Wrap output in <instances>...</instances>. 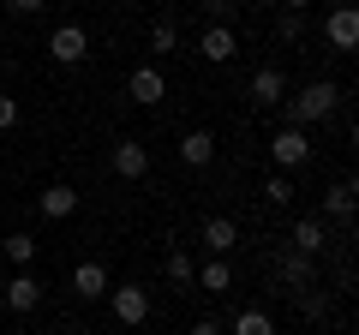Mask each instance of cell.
I'll use <instances>...</instances> for the list:
<instances>
[{
  "label": "cell",
  "instance_id": "1",
  "mask_svg": "<svg viewBox=\"0 0 359 335\" xmlns=\"http://www.w3.org/2000/svg\"><path fill=\"white\" fill-rule=\"evenodd\" d=\"M335 102H341V84H330V78H311L306 90H287V96H282L287 126H318V120L335 114Z\"/></svg>",
  "mask_w": 359,
  "mask_h": 335
},
{
  "label": "cell",
  "instance_id": "2",
  "mask_svg": "<svg viewBox=\"0 0 359 335\" xmlns=\"http://www.w3.org/2000/svg\"><path fill=\"white\" fill-rule=\"evenodd\" d=\"M269 162H276V174L306 168L311 162V132L306 126H276V132H269Z\"/></svg>",
  "mask_w": 359,
  "mask_h": 335
},
{
  "label": "cell",
  "instance_id": "3",
  "mask_svg": "<svg viewBox=\"0 0 359 335\" xmlns=\"http://www.w3.org/2000/svg\"><path fill=\"white\" fill-rule=\"evenodd\" d=\"M108 311H114V323H126V329H144V323H150V287H138V282L108 287Z\"/></svg>",
  "mask_w": 359,
  "mask_h": 335
},
{
  "label": "cell",
  "instance_id": "4",
  "mask_svg": "<svg viewBox=\"0 0 359 335\" xmlns=\"http://www.w3.org/2000/svg\"><path fill=\"white\" fill-rule=\"evenodd\" d=\"M48 60H54V66H84V60H90V30H84V25H60V30L48 36Z\"/></svg>",
  "mask_w": 359,
  "mask_h": 335
},
{
  "label": "cell",
  "instance_id": "5",
  "mask_svg": "<svg viewBox=\"0 0 359 335\" xmlns=\"http://www.w3.org/2000/svg\"><path fill=\"white\" fill-rule=\"evenodd\" d=\"M323 42H330L335 54H347V48H359V6H330V18H323Z\"/></svg>",
  "mask_w": 359,
  "mask_h": 335
},
{
  "label": "cell",
  "instance_id": "6",
  "mask_svg": "<svg viewBox=\"0 0 359 335\" xmlns=\"http://www.w3.org/2000/svg\"><path fill=\"white\" fill-rule=\"evenodd\" d=\"M276 282L282 287H311L318 282V258H306V252H294V245H287V252H276Z\"/></svg>",
  "mask_w": 359,
  "mask_h": 335
},
{
  "label": "cell",
  "instance_id": "7",
  "mask_svg": "<svg viewBox=\"0 0 359 335\" xmlns=\"http://www.w3.org/2000/svg\"><path fill=\"white\" fill-rule=\"evenodd\" d=\"M108 168H114L120 180H144V174H150V150H144L138 138H120L114 156H108Z\"/></svg>",
  "mask_w": 359,
  "mask_h": 335
},
{
  "label": "cell",
  "instance_id": "8",
  "mask_svg": "<svg viewBox=\"0 0 359 335\" xmlns=\"http://www.w3.org/2000/svg\"><path fill=\"white\" fill-rule=\"evenodd\" d=\"M126 96H132L138 108H156V102L168 96V78L156 72V66H132V78H126Z\"/></svg>",
  "mask_w": 359,
  "mask_h": 335
},
{
  "label": "cell",
  "instance_id": "9",
  "mask_svg": "<svg viewBox=\"0 0 359 335\" xmlns=\"http://www.w3.org/2000/svg\"><path fill=\"white\" fill-rule=\"evenodd\" d=\"M245 90H252V102H257V108H276V102L287 96V72H282V66H257Z\"/></svg>",
  "mask_w": 359,
  "mask_h": 335
},
{
  "label": "cell",
  "instance_id": "10",
  "mask_svg": "<svg viewBox=\"0 0 359 335\" xmlns=\"http://www.w3.org/2000/svg\"><path fill=\"white\" fill-rule=\"evenodd\" d=\"M198 54H204L210 66H228L233 54H240V36H233V25H210L204 42H198Z\"/></svg>",
  "mask_w": 359,
  "mask_h": 335
},
{
  "label": "cell",
  "instance_id": "11",
  "mask_svg": "<svg viewBox=\"0 0 359 335\" xmlns=\"http://www.w3.org/2000/svg\"><path fill=\"white\" fill-rule=\"evenodd\" d=\"M36 210L48 221H66V216H78V192L66 180H54V186H42V192H36Z\"/></svg>",
  "mask_w": 359,
  "mask_h": 335
},
{
  "label": "cell",
  "instance_id": "12",
  "mask_svg": "<svg viewBox=\"0 0 359 335\" xmlns=\"http://www.w3.org/2000/svg\"><path fill=\"white\" fill-rule=\"evenodd\" d=\"M198 240H204V252H210V258H228L233 245H240V228H233L228 216H210L204 228H198Z\"/></svg>",
  "mask_w": 359,
  "mask_h": 335
},
{
  "label": "cell",
  "instance_id": "13",
  "mask_svg": "<svg viewBox=\"0 0 359 335\" xmlns=\"http://www.w3.org/2000/svg\"><path fill=\"white\" fill-rule=\"evenodd\" d=\"M287 240H294V252H306V258H318L323 245H330V228H323V216H299L294 228H287Z\"/></svg>",
  "mask_w": 359,
  "mask_h": 335
},
{
  "label": "cell",
  "instance_id": "14",
  "mask_svg": "<svg viewBox=\"0 0 359 335\" xmlns=\"http://www.w3.org/2000/svg\"><path fill=\"white\" fill-rule=\"evenodd\" d=\"M72 287H78V299H108V287H114V282H108V264L84 258V264L72 270Z\"/></svg>",
  "mask_w": 359,
  "mask_h": 335
},
{
  "label": "cell",
  "instance_id": "15",
  "mask_svg": "<svg viewBox=\"0 0 359 335\" xmlns=\"http://www.w3.org/2000/svg\"><path fill=\"white\" fill-rule=\"evenodd\" d=\"M180 162H186V168H210V162H216V132L192 126L186 138H180Z\"/></svg>",
  "mask_w": 359,
  "mask_h": 335
},
{
  "label": "cell",
  "instance_id": "16",
  "mask_svg": "<svg viewBox=\"0 0 359 335\" xmlns=\"http://www.w3.org/2000/svg\"><path fill=\"white\" fill-rule=\"evenodd\" d=\"M6 306H13L18 317H25V311H36V306H42V282H36V275H25V270H18L13 282H6Z\"/></svg>",
  "mask_w": 359,
  "mask_h": 335
},
{
  "label": "cell",
  "instance_id": "17",
  "mask_svg": "<svg viewBox=\"0 0 359 335\" xmlns=\"http://www.w3.org/2000/svg\"><path fill=\"white\" fill-rule=\"evenodd\" d=\"M0 252H6L18 270H30V264H36V233H0Z\"/></svg>",
  "mask_w": 359,
  "mask_h": 335
},
{
  "label": "cell",
  "instance_id": "18",
  "mask_svg": "<svg viewBox=\"0 0 359 335\" xmlns=\"http://www.w3.org/2000/svg\"><path fill=\"white\" fill-rule=\"evenodd\" d=\"M323 210H330L335 221H353V180H335L330 192H323Z\"/></svg>",
  "mask_w": 359,
  "mask_h": 335
},
{
  "label": "cell",
  "instance_id": "19",
  "mask_svg": "<svg viewBox=\"0 0 359 335\" xmlns=\"http://www.w3.org/2000/svg\"><path fill=\"white\" fill-rule=\"evenodd\" d=\"M228 335H276V317H269V311H240V317L228 323Z\"/></svg>",
  "mask_w": 359,
  "mask_h": 335
},
{
  "label": "cell",
  "instance_id": "20",
  "mask_svg": "<svg viewBox=\"0 0 359 335\" xmlns=\"http://www.w3.org/2000/svg\"><path fill=\"white\" fill-rule=\"evenodd\" d=\"M294 198H299V186L287 180V174H269V180H264V204H269V210H287Z\"/></svg>",
  "mask_w": 359,
  "mask_h": 335
},
{
  "label": "cell",
  "instance_id": "21",
  "mask_svg": "<svg viewBox=\"0 0 359 335\" xmlns=\"http://www.w3.org/2000/svg\"><path fill=\"white\" fill-rule=\"evenodd\" d=\"M192 282H198V287H204V294H228V287H233V282H228V264H222V258H210V264H204V270H198V275H192Z\"/></svg>",
  "mask_w": 359,
  "mask_h": 335
},
{
  "label": "cell",
  "instance_id": "22",
  "mask_svg": "<svg viewBox=\"0 0 359 335\" xmlns=\"http://www.w3.org/2000/svg\"><path fill=\"white\" fill-rule=\"evenodd\" d=\"M174 48H180L174 18H156V25H150V54H174Z\"/></svg>",
  "mask_w": 359,
  "mask_h": 335
},
{
  "label": "cell",
  "instance_id": "23",
  "mask_svg": "<svg viewBox=\"0 0 359 335\" xmlns=\"http://www.w3.org/2000/svg\"><path fill=\"white\" fill-rule=\"evenodd\" d=\"M192 275H198V264L186 258V252H168V282H174V287H192Z\"/></svg>",
  "mask_w": 359,
  "mask_h": 335
},
{
  "label": "cell",
  "instance_id": "24",
  "mask_svg": "<svg viewBox=\"0 0 359 335\" xmlns=\"http://www.w3.org/2000/svg\"><path fill=\"white\" fill-rule=\"evenodd\" d=\"M276 36H282V42H299V36H306V18H299V13H282V18H276Z\"/></svg>",
  "mask_w": 359,
  "mask_h": 335
},
{
  "label": "cell",
  "instance_id": "25",
  "mask_svg": "<svg viewBox=\"0 0 359 335\" xmlns=\"http://www.w3.org/2000/svg\"><path fill=\"white\" fill-rule=\"evenodd\" d=\"M18 126V96H0V132Z\"/></svg>",
  "mask_w": 359,
  "mask_h": 335
},
{
  "label": "cell",
  "instance_id": "26",
  "mask_svg": "<svg viewBox=\"0 0 359 335\" xmlns=\"http://www.w3.org/2000/svg\"><path fill=\"white\" fill-rule=\"evenodd\" d=\"M233 6H240V0H204V13L216 18V25H228V13H233Z\"/></svg>",
  "mask_w": 359,
  "mask_h": 335
},
{
  "label": "cell",
  "instance_id": "27",
  "mask_svg": "<svg viewBox=\"0 0 359 335\" xmlns=\"http://www.w3.org/2000/svg\"><path fill=\"white\" fill-rule=\"evenodd\" d=\"M186 335H228V329H222L216 317H198V323H192V329H186Z\"/></svg>",
  "mask_w": 359,
  "mask_h": 335
},
{
  "label": "cell",
  "instance_id": "28",
  "mask_svg": "<svg viewBox=\"0 0 359 335\" xmlns=\"http://www.w3.org/2000/svg\"><path fill=\"white\" fill-rule=\"evenodd\" d=\"M6 6H13L18 18H30V13H42V6H48V0H6Z\"/></svg>",
  "mask_w": 359,
  "mask_h": 335
},
{
  "label": "cell",
  "instance_id": "29",
  "mask_svg": "<svg viewBox=\"0 0 359 335\" xmlns=\"http://www.w3.org/2000/svg\"><path fill=\"white\" fill-rule=\"evenodd\" d=\"M306 6H311V0H282V13H306Z\"/></svg>",
  "mask_w": 359,
  "mask_h": 335
},
{
  "label": "cell",
  "instance_id": "30",
  "mask_svg": "<svg viewBox=\"0 0 359 335\" xmlns=\"http://www.w3.org/2000/svg\"><path fill=\"white\" fill-rule=\"evenodd\" d=\"M245 6H276V0H245Z\"/></svg>",
  "mask_w": 359,
  "mask_h": 335
},
{
  "label": "cell",
  "instance_id": "31",
  "mask_svg": "<svg viewBox=\"0 0 359 335\" xmlns=\"http://www.w3.org/2000/svg\"><path fill=\"white\" fill-rule=\"evenodd\" d=\"M6 335H30V329H6Z\"/></svg>",
  "mask_w": 359,
  "mask_h": 335
},
{
  "label": "cell",
  "instance_id": "32",
  "mask_svg": "<svg viewBox=\"0 0 359 335\" xmlns=\"http://www.w3.org/2000/svg\"><path fill=\"white\" fill-rule=\"evenodd\" d=\"M66 335H90V329H66Z\"/></svg>",
  "mask_w": 359,
  "mask_h": 335
},
{
  "label": "cell",
  "instance_id": "33",
  "mask_svg": "<svg viewBox=\"0 0 359 335\" xmlns=\"http://www.w3.org/2000/svg\"><path fill=\"white\" fill-rule=\"evenodd\" d=\"M132 335H150V329H132Z\"/></svg>",
  "mask_w": 359,
  "mask_h": 335
},
{
  "label": "cell",
  "instance_id": "34",
  "mask_svg": "<svg viewBox=\"0 0 359 335\" xmlns=\"http://www.w3.org/2000/svg\"><path fill=\"white\" fill-rule=\"evenodd\" d=\"M0 233H6V228H0Z\"/></svg>",
  "mask_w": 359,
  "mask_h": 335
}]
</instances>
